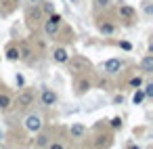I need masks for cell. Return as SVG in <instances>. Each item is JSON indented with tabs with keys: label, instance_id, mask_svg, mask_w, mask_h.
I'll list each match as a JSON object with an SVG mask.
<instances>
[{
	"label": "cell",
	"instance_id": "15",
	"mask_svg": "<svg viewBox=\"0 0 153 149\" xmlns=\"http://www.w3.org/2000/svg\"><path fill=\"white\" fill-rule=\"evenodd\" d=\"M143 101H145V92H143L140 88H136V92H134V97H132V103H134V105H140Z\"/></svg>",
	"mask_w": 153,
	"mask_h": 149
},
{
	"label": "cell",
	"instance_id": "19",
	"mask_svg": "<svg viewBox=\"0 0 153 149\" xmlns=\"http://www.w3.org/2000/svg\"><path fill=\"white\" fill-rule=\"evenodd\" d=\"M143 92H145V99H151L153 97V82H147L143 86Z\"/></svg>",
	"mask_w": 153,
	"mask_h": 149
},
{
	"label": "cell",
	"instance_id": "2",
	"mask_svg": "<svg viewBox=\"0 0 153 149\" xmlns=\"http://www.w3.org/2000/svg\"><path fill=\"white\" fill-rule=\"evenodd\" d=\"M122 67H124V61L122 59H107L105 63H103V72L107 74V76H117L120 72H122Z\"/></svg>",
	"mask_w": 153,
	"mask_h": 149
},
{
	"label": "cell",
	"instance_id": "3",
	"mask_svg": "<svg viewBox=\"0 0 153 149\" xmlns=\"http://www.w3.org/2000/svg\"><path fill=\"white\" fill-rule=\"evenodd\" d=\"M25 130H30V132H38V130H42V115H38V113H30V115L25 118Z\"/></svg>",
	"mask_w": 153,
	"mask_h": 149
},
{
	"label": "cell",
	"instance_id": "14",
	"mask_svg": "<svg viewBox=\"0 0 153 149\" xmlns=\"http://www.w3.org/2000/svg\"><path fill=\"white\" fill-rule=\"evenodd\" d=\"M99 32L105 34V36H111V34L115 32V25H113V23H101V25H99Z\"/></svg>",
	"mask_w": 153,
	"mask_h": 149
},
{
	"label": "cell",
	"instance_id": "21",
	"mask_svg": "<svg viewBox=\"0 0 153 149\" xmlns=\"http://www.w3.org/2000/svg\"><path fill=\"white\" fill-rule=\"evenodd\" d=\"M122 126H124V122H122V118H120V115L111 118V128H113V130H117V128H122Z\"/></svg>",
	"mask_w": 153,
	"mask_h": 149
},
{
	"label": "cell",
	"instance_id": "25",
	"mask_svg": "<svg viewBox=\"0 0 153 149\" xmlns=\"http://www.w3.org/2000/svg\"><path fill=\"white\" fill-rule=\"evenodd\" d=\"M124 103V95H117V97H113V105H122Z\"/></svg>",
	"mask_w": 153,
	"mask_h": 149
},
{
	"label": "cell",
	"instance_id": "7",
	"mask_svg": "<svg viewBox=\"0 0 153 149\" xmlns=\"http://www.w3.org/2000/svg\"><path fill=\"white\" fill-rule=\"evenodd\" d=\"M69 134H71V139H82L86 134V126L84 124H74L69 128Z\"/></svg>",
	"mask_w": 153,
	"mask_h": 149
},
{
	"label": "cell",
	"instance_id": "18",
	"mask_svg": "<svg viewBox=\"0 0 153 149\" xmlns=\"http://www.w3.org/2000/svg\"><path fill=\"white\" fill-rule=\"evenodd\" d=\"M143 13H145L147 17L153 15V2H151V0H145V2H143Z\"/></svg>",
	"mask_w": 153,
	"mask_h": 149
},
{
	"label": "cell",
	"instance_id": "26",
	"mask_svg": "<svg viewBox=\"0 0 153 149\" xmlns=\"http://www.w3.org/2000/svg\"><path fill=\"white\" fill-rule=\"evenodd\" d=\"M40 2V0H30V4H38Z\"/></svg>",
	"mask_w": 153,
	"mask_h": 149
},
{
	"label": "cell",
	"instance_id": "13",
	"mask_svg": "<svg viewBox=\"0 0 153 149\" xmlns=\"http://www.w3.org/2000/svg\"><path fill=\"white\" fill-rule=\"evenodd\" d=\"M76 88H78V95H84V92L90 90V82L88 80H78L76 82Z\"/></svg>",
	"mask_w": 153,
	"mask_h": 149
},
{
	"label": "cell",
	"instance_id": "22",
	"mask_svg": "<svg viewBox=\"0 0 153 149\" xmlns=\"http://www.w3.org/2000/svg\"><path fill=\"white\" fill-rule=\"evenodd\" d=\"M15 82H17V86H25V78H23L21 74H17V76H15Z\"/></svg>",
	"mask_w": 153,
	"mask_h": 149
},
{
	"label": "cell",
	"instance_id": "24",
	"mask_svg": "<svg viewBox=\"0 0 153 149\" xmlns=\"http://www.w3.org/2000/svg\"><path fill=\"white\" fill-rule=\"evenodd\" d=\"M94 2H97L99 7H103V9H105V7H109V4H111V0H94Z\"/></svg>",
	"mask_w": 153,
	"mask_h": 149
},
{
	"label": "cell",
	"instance_id": "9",
	"mask_svg": "<svg viewBox=\"0 0 153 149\" xmlns=\"http://www.w3.org/2000/svg\"><path fill=\"white\" fill-rule=\"evenodd\" d=\"M140 69H143L145 74H151V72H153V55H145V57H143Z\"/></svg>",
	"mask_w": 153,
	"mask_h": 149
},
{
	"label": "cell",
	"instance_id": "11",
	"mask_svg": "<svg viewBox=\"0 0 153 149\" xmlns=\"http://www.w3.org/2000/svg\"><path fill=\"white\" fill-rule=\"evenodd\" d=\"M4 57H7L9 61H19V48H17L15 44H11V46L7 48V53H4Z\"/></svg>",
	"mask_w": 153,
	"mask_h": 149
},
{
	"label": "cell",
	"instance_id": "12",
	"mask_svg": "<svg viewBox=\"0 0 153 149\" xmlns=\"http://www.w3.org/2000/svg\"><path fill=\"white\" fill-rule=\"evenodd\" d=\"M134 13H136V11H134L132 7H128V4H120V15H122L124 19H132Z\"/></svg>",
	"mask_w": 153,
	"mask_h": 149
},
{
	"label": "cell",
	"instance_id": "6",
	"mask_svg": "<svg viewBox=\"0 0 153 149\" xmlns=\"http://www.w3.org/2000/svg\"><path fill=\"white\" fill-rule=\"evenodd\" d=\"M53 61L59 63V65L67 63V61H69V53H67V48H63V46L55 48V51H53Z\"/></svg>",
	"mask_w": 153,
	"mask_h": 149
},
{
	"label": "cell",
	"instance_id": "4",
	"mask_svg": "<svg viewBox=\"0 0 153 149\" xmlns=\"http://www.w3.org/2000/svg\"><path fill=\"white\" fill-rule=\"evenodd\" d=\"M57 92L53 90V88H42V92H40V103L44 105V107H53L55 103H57Z\"/></svg>",
	"mask_w": 153,
	"mask_h": 149
},
{
	"label": "cell",
	"instance_id": "8",
	"mask_svg": "<svg viewBox=\"0 0 153 149\" xmlns=\"http://www.w3.org/2000/svg\"><path fill=\"white\" fill-rule=\"evenodd\" d=\"M40 15H42V9H38L36 4L27 9V21L34 23V21H40Z\"/></svg>",
	"mask_w": 153,
	"mask_h": 149
},
{
	"label": "cell",
	"instance_id": "16",
	"mask_svg": "<svg viewBox=\"0 0 153 149\" xmlns=\"http://www.w3.org/2000/svg\"><path fill=\"white\" fill-rule=\"evenodd\" d=\"M9 107H11V97L9 95H0V109L7 111Z\"/></svg>",
	"mask_w": 153,
	"mask_h": 149
},
{
	"label": "cell",
	"instance_id": "10",
	"mask_svg": "<svg viewBox=\"0 0 153 149\" xmlns=\"http://www.w3.org/2000/svg\"><path fill=\"white\" fill-rule=\"evenodd\" d=\"M48 143H51V141H48V134H44V132L38 130V134H36V139H34L32 145H34V147H48Z\"/></svg>",
	"mask_w": 153,
	"mask_h": 149
},
{
	"label": "cell",
	"instance_id": "5",
	"mask_svg": "<svg viewBox=\"0 0 153 149\" xmlns=\"http://www.w3.org/2000/svg\"><path fill=\"white\" fill-rule=\"evenodd\" d=\"M34 99H36V95H34L32 90H21L19 97H17V105H19L21 109H27V107L34 103Z\"/></svg>",
	"mask_w": 153,
	"mask_h": 149
},
{
	"label": "cell",
	"instance_id": "27",
	"mask_svg": "<svg viewBox=\"0 0 153 149\" xmlns=\"http://www.w3.org/2000/svg\"><path fill=\"white\" fill-rule=\"evenodd\" d=\"M13 2H19V0H13Z\"/></svg>",
	"mask_w": 153,
	"mask_h": 149
},
{
	"label": "cell",
	"instance_id": "20",
	"mask_svg": "<svg viewBox=\"0 0 153 149\" xmlns=\"http://www.w3.org/2000/svg\"><path fill=\"white\" fill-rule=\"evenodd\" d=\"M130 86H132V88H140V86H143V78H140V76L130 78Z\"/></svg>",
	"mask_w": 153,
	"mask_h": 149
},
{
	"label": "cell",
	"instance_id": "1",
	"mask_svg": "<svg viewBox=\"0 0 153 149\" xmlns=\"http://www.w3.org/2000/svg\"><path fill=\"white\" fill-rule=\"evenodd\" d=\"M61 15L55 11V13H51L48 15V19L44 21V34L48 36V38H55L57 34H59V28H61Z\"/></svg>",
	"mask_w": 153,
	"mask_h": 149
},
{
	"label": "cell",
	"instance_id": "23",
	"mask_svg": "<svg viewBox=\"0 0 153 149\" xmlns=\"http://www.w3.org/2000/svg\"><path fill=\"white\" fill-rule=\"evenodd\" d=\"M120 48H122V51H132V44L124 40V42H120Z\"/></svg>",
	"mask_w": 153,
	"mask_h": 149
},
{
	"label": "cell",
	"instance_id": "17",
	"mask_svg": "<svg viewBox=\"0 0 153 149\" xmlns=\"http://www.w3.org/2000/svg\"><path fill=\"white\" fill-rule=\"evenodd\" d=\"M42 13H46V15L55 13V4L51 2V0H44V2H42Z\"/></svg>",
	"mask_w": 153,
	"mask_h": 149
}]
</instances>
